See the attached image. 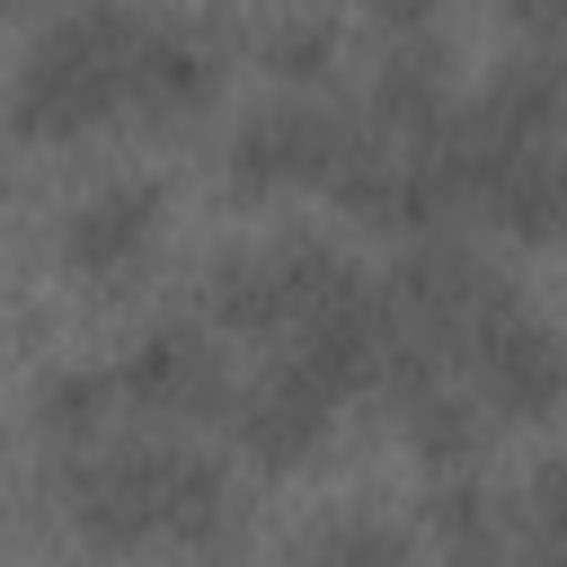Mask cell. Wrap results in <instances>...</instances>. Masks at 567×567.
Segmentation results:
<instances>
[{
    "instance_id": "cell-1",
    "label": "cell",
    "mask_w": 567,
    "mask_h": 567,
    "mask_svg": "<svg viewBox=\"0 0 567 567\" xmlns=\"http://www.w3.org/2000/svg\"><path fill=\"white\" fill-rule=\"evenodd\" d=\"M62 514L80 523V540L97 549H142V540H221L239 496H230V470L204 452V443H177V434H97L80 452H62Z\"/></svg>"
},
{
    "instance_id": "cell-2",
    "label": "cell",
    "mask_w": 567,
    "mask_h": 567,
    "mask_svg": "<svg viewBox=\"0 0 567 567\" xmlns=\"http://www.w3.org/2000/svg\"><path fill=\"white\" fill-rule=\"evenodd\" d=\"M133 0H80L35 27V44L9 71V133L18 142H80L124 115V62H133Z\"/></svg>"
},
{
    "instance_id": "cell-3",
    "label": "cell",
    "mask_w": 567,
    "mask_h": 567,
    "mask_svg": "<svg viewBox=\"0 0 567 567\" xmlns=\"http://www.w3.org/2000/svg\"><path fill=\"white\" fill-rule=\"evenodd\" d=\"M363 266L319 239V230H284V239H239L213 257L204 275V301H213V328L230 337H284L301 310H319L337 284H354Z\"/></svg>"
},
{
    "instance_id": "cell-4",
    "label": "cell",
    "mask_w": 567,
    "mask_h": 567,
    "mask_svg": "<svg viewBox=\"0 0 567 567\" xmlns=\"http://www.w3.org/2000/svg\"><path fill=\"white\" fill-rule=\"evenodd\" d=\"M461 372H470L478 408L505 416V425H540V416L567 408V337H558L540 310H523L514 292L487 301V310L470 319V337H461Z\"/></svg>"
},
{
    "instance_id": "cell-5",
    "label": "cell",
    "mask_w": 567,
    "mask_h": 567,
    "mask_svg": "<svg viewBox=\"0 0 567 567\" xmlns=\"http://www.w3.org/2000/svg\"><path fill=\"white\" fill-rule=\"evenodd\" d=\"M346 124H354V115H337L328 97H310V89H275V97H266V106H248V115L230 124V142H221L230 186H248V195L328 186Z\"/></svg>"
},
{
    "instance_id": "cell-6",
    "label": "cell",
    "mask_w": 567,
    "mask_h": 567,
    "mask_svg": "<svg viewBox=\"0 0 567 567\" xmlns=\"http://www.w3.org/2000/svg\"><path fill=\"white\" fill-rule=\"evenodd\" d=\"M115 381H124V408H142V416H159V425H186V416L230 408L221 346H213V328H195V319L142 328V337L115 354Z\"/></svg>"
},
{
    "instance_id": "cell-7",
    "label": "cell",
    "mask_w": 567,
    "mask_h": 567,
    "mask_svg": "<svg viewBox=\"0 0 567 567\" xmlns=\"http://www.w3.org/2000/svg\"><path fill=\"white\" fill-rule=\"evenodd\" d=\"M470 213L487 230H505V239H567V151L558 142H478Z\"/></svg>"
},
{
    "instance_id": "cell-8",
    "label": "cell",
    "mask_w": 567,
    "mask_h": 567,
    "mask_svg": "<svg viewBox=\"0 0 567 567\" xmlns=\"http://www.w3.org/2000/svg\"><path fill=\"white\" fill-rule=\"evenodd\" d=\"M159 213H168L159 177H142V168L97 177V186L62 213V266H71V275H89V284L133 275V266L151 257V239H159Z\"/></svg>"
},
{
    "instance_id": "cell-9",
    "label": "cell",
    "mask_w": 567,
    "mask_h": 567,
    "mask_svg": "<svg viewBox=\"0 0 567 567\" xmlns=\"http://www.w3.org/2000/svg\"><path fill=\"white\" fill-rule=\"evenodd\" d=\"M221 89V44L186 18H142L133 27V62H124V115L142 124H186L204 115Z\"/></svg>"
},
{
    "instance_id": "cell-10",
    "label": "cell",
    "mask_w": 567,
    "mask_h": 567,
    "mask_svg": "<svg viewBox=\"0 0 567 567\" xmlns=\"http://www.w3.org/2000/svg\"><path fill=\"white\" fill-rule=\"evenodd\" d=\"M328 416H337V399L292 363V354H275L248 390H230V425H239V452L248 461H266V470H301L310 452H319V434H328Z\"/></svg>"
},
{
    "instance_id": "cell-11",
    "label": "cell",
    "mask_w": 567,
    "mask_h": 567,
    "mask_svg": "<svg viewBox=\"0 0 567 567\" xmlns=\"http://www.w3.org/2000/svg\"><path fill=\"white\" fill-rule=\"evenodd\" d=\"M461 115H470L478 142H558V124H567V53L558 44H532V53L496 62L487 89Z\"/></svg>"
},
{
    "instance_id": "cell-12",
    "label": "cell",
    "mask_w": 567,
    "mask_h": 567,
    "mask_svg": "<svg viewBox=\"0 0 567 567\" xmlns=\"http://www.w3.org/2000/svg\"><path fill=\"white\" fill-rule=\"evenodd\" d=\"M363 115L381 133H416V124L452 115V53H443L434 27L425 35H381L372 80H363Z\"/></svg>"
},
{
    "instance_id": "cell-13",
    "label": "cell",
    "mask_w": 567,
    "mask_h": 567,
    "mask_svg": "<svg viewBox=\"0 0 567 567\" xmlns=\"http://www.w3.org/2000/svg\"><path fill=\"white\" fill-rule=\"evenodd\" d=\"M115 408H124L115 363H53L35 381V434H44V452H80V443L115 434Z\"/></svg>"
},
{
    "instance_id": "cell-14",
    "label": "cell",
    "mask_w": 567,
    "mask_h": 567,
    "mask_svg": "<svg viewBox=\"0 0 567 567\" xmlns=\"http://www.w3.org/2000/svg\"><path fill=\"white\" fill-rule=\"evenodd\" d=\"M337 53H346V35H337V18H319V9H284V18L257 35V62H266L284 89H319V80L337 71Z\"/></svg>"
},
{
    "instance_id": "cell-15",
    "label": "cell",
    "mask_w": 567,
    "mask_h": 567,
    "mask_svg": "<svg viewBox=\"0 0 567 567\" xmlns=\"http://www.w3.org/2000/svg\"><path fill=\"white\" fill-rule=\"evenodd\" d=\"M514 523L532 549H567V452L532 461V478L514 487Z\"/></svg>"
},
{
    "instance_id": "cell-16",
    "label": "cell",
    "mask_w": 567,
    "mask_h": 567,
    "mask_svg": "<svg viewBox=\"0 0 567 567\" xmlns=\"http://www.w3.org/2000/svg\"><path fill=\"white\" fill-rule=\"evenodd\" d=\"M434 540H443V549H496V540H505L496 496H487V487H470V478H461V487H443V496H434Z\"/></svg>"
},
{
    "instance_id": "cell-17",
    "label": "cell",
    "mask_w": 567,
    "mask_h": 567,
    "mask_svg": "<svg viewBox=\"0 0 567 567\" xmlns=\"http://www.w3.org/2000/svg\"><path fill=\"white\" fill-rule=\"evenodd\" d=\"M310 549H328V558H399L408 532H381V523H328Z\"/></svg>"
},
{
    "instance_id": "cell-18",
    "label": "cell",
    "mask_w": 567,
    "mask_h": 567,
    "mask_svg": "<svg viewBox=\"0 0 567 567\" xmlns=\"http://www.w3.org/2000/svg\"><path fill=\"white\" fill-rule=\"evenodd\" d=\"M443 18V0H363V27L372 35H425Z\"/></svg>"
},
{
    "instance_id": "cell-19",
    "label": "cell",
    "mask_w": 567,
    "mask_h": 567,
    "mask_svg": "<svg viewBox=\"0 0 567 567\" xmlns=\"http://www.w3.org/2000/svg\"><path fill=\"white\" fill-rule=\"evenodd\" d=\"M505 18H514L532 44H567V0H505Z\"/></svg>"
},
{
    "instance_id": "cell-20",
    "label": "cell",
    "mask_w": 567,
    "mask_h": 567,
    "mask_svg": "<svg viewBox=\"0 0 567 567\" xmlns=\"http://www.w3.org/2000/svg\"><path fill=\"white\" fill-rule=\"evenodd\" d=\"M0 186H9V151H0Z\"/></svg>"
},
{
    "instance_id": "cell-21",
    "label": "cell",
    "mask_w": 567,
    "mask_h": 567,
    "mask_svg": "<svg viewBox=\"0 0 567 567\" xmlns=\"http://www.w3.org/2000/svg\"><path fill=\"white\" fill-rule=\"evenodd\" d=\"M0 9H35V0H0Z\"/></svg>"
}]
</instances>
